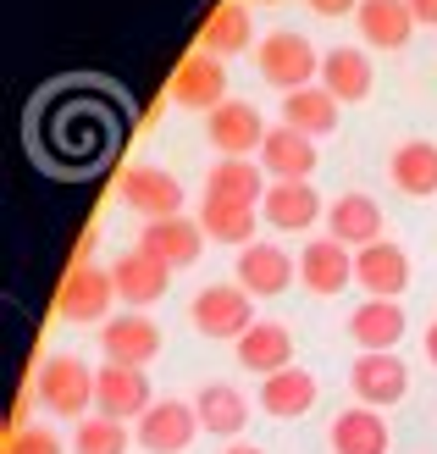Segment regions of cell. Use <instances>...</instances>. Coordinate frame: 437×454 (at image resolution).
<instances>
[{"label":"cell","mask_w":437,"mask_h":454,"mask_svg":"<svg viewBox=\"0 0 437 454\" xmlns=\"http://www.w3.org/2000/svg\"><path fill=\"white\" fill-rule=\"evenodd\" d=\"M150 377L139 372V366H105L95 372V416H105V421H144V411H150Z\"/></svg>","instance_id":"7"},{"label":"cell","mask_w":437,"mask_h":454,"mask_svg":"<svg viewBox=\"0 0 437 454\" xmlns=\"http://www.w3.org/2000/svg\"><path fill=\"white\" fill-rule=\"evenodd\" d=\"M222 454H266V449H255V443H227Z\"/></svg>","instance_id":"38"},{"label":"cell","mask_w":437,"mask_h":454,"mask_svg":"<svg viewBox=\"0 0 437 454\" xmlns=\"http://www.w3.org/2000/svg\"><path fill=\"white\" fill-rule=\"evenodd\" d=\"M73 454H128V421H105V416L78 421Z\"/></svg>","instance_id":"33"},{"label":"cell","mask_w":437,"mask_h":454,"mask_svg":"<svg viewBox=\"0 0 437 454\" xmlns=\"http://www.w3.org/2000/svg\"><path fill=\"white\" fill-rule=\"evenodd\" d=\"M387 449H394V433H387L382 411L355 404L332 421V454H387Z\"/></svg>","instance_id":"27"},{"label":"cell","mask_w":437,"mask_h":454,"mask_svg":"<svg viewBox=\"0 0 437 454\" xmlns=\"http://www.w3.org/2000/svg\"><path fill=\"white\" fill-rule=\"evenodd\" d=\"M266 133H271L266 117L249 100H227V106H216L211 117H205V139H211V150L222 161H249V155H261Z\"/></svg>","instance_id":"4"},{"label":"cell","mask_w":437,"mask_h":454,"mask_svg":"<svg viewBox=\"0 0 437 454\" xmlns=\"http://www.w3.org/2000/svg\"><path fill=\"white\" fill-rule=\"evenodd\" d=\"M266 172L261 161H216L211 172H205V194L211 200H238V206H261L266 200Z\"/></svg>","instance_id":"32"},{"label":"cell","mask_w":437,"mask_h":454,"mask_svg":"<svg viewBox=\"0 0 437 454\" xmlns=\"http://www.w3.org/2000/svg\"><path fill=\"white\" fill-rule=\"evenodd\" d=\"M139 249L155 261H167L172 271L177 266H194L199 261V249H205V227L189 222V216H160V222H144V233H139Z\"/></svg>","instance_id":"15"},{"label":"cell","mask_w":437,"mask_h":454,"mask_svg":"<svg viewBox=\"0 0 437 454\" xmlns=\"http://www.w3.org/2000/svg\"><path fill=\"white\" fill-rule=\"evenodd\" d=\"M355 22H360V39L377 44V51H404L410 34L421 28L416 12H410V0H360Z\"/></svg>","instance_id":"18"},{"label":"cell","mask_w":437,"mask_h":454,"mask_svg":"<svg viewBox=\"0 0 437 454\" xmlns=\"http://www.w3.org/2000/svg\"><path fill=\"white\" fill-rule=\"evenodd\" d=\"M299 283L310 294H343L355 283V255L338 239H316L299 249Z\"/></svg>","instance_id":"17"},{"label":"cell","mask_w":437,"mask_h":454,"mask_svg":"<svg viewBox=\"0 0 437 454\" xmlns=\"http://www.w3.org/2000/svg\"><path fill=\"white\" fill-rule=\"evenodd\" d=\"M233 278L249 300H271V294H283L293 283V255L283 244H249V249H238Z\"/></svg>","instance_id":"12"},{"label":"cell","mask_w":437,"mask_h":454,"mask_svg":"<svg viewBox=\"0 0 437 454\" xmlns=\"http://www.w3.org/2000/svg\"><path fill=\"white\" fill-rule=\"evenodd\" d=\"M349 388H355V399L365 411H387V404H399L410 394V372H404V360L394 349L387 355H360L349 366Z\"/></svg>","instance_id":"8"},{"label":"cell","mask_w":437,"mask_h":454,"mask_svg":"<svg viewBox=\"0 0 437 454\" xmlns=\"http://www.w3.org/2000/svg\"><path fill=\"white\" fill-rule=\"evenodd\" d=\"M255 67H261V78H266L271 89H283V95L321 83V51H316L305 34H293V28L266 34V39L255 44Z\"/></svg>","instance_id":"2"},{"label":"cell","mask_w":437,"mask_h":454,"mask_svg":"<svg viewBox=\"0 0 437 454\" xmlns=\"http://www.w3.org/2000/svg\"><path fill=\"white\" fill-rule=\"evenodd\" d=\"M338 117H343V111H338V100H332L321 83L283 95V122H288L293 133H305V139H321V133H338Z\"/></svg>","instance_id":"29"},{"label":"cell","mask_w":437,"mask_h":454,"mask_svg":"<svg viewBox=\"0 0 437 454\" xmlns=\"http://www.w3.org/2000/svg\"><path fill=\"white\" fill-rule=\"evenodd\" d=\"M111 283H117V300L155 305L160 294H167V283H172V266L144 255V249H128V255H117V266H111Z\"/></svg>","instance_id":"21"},{"label":"cell","mask_w":437,"mask_h":454,"mask_svg":"<svg viewBox=\"0 0 437 454\" xmlns=\"http://www.w3.org/2000/svg\"><path fill=\"white\" fill-rule=\"evenodd\" d=\"M355 283L371 294V300H399L410 288V255L387 239L365 244V249H355Z\"/></svg>","instance_id":"13"},{"label":"cell","mask_w":437,"mask_h":454,"mask_svg":"<svg viewBox=\"0 0 437 454\" xmlns=\"http://www.w3.org/2000/svg\"><path fill=\"white\" fill-rule=\"evenodd\" d=\"M6 454H61V438L51 427H12Z\"/></svg>","instance_id":"34"},{"label":"cell","mask_w":437,"mask_h":454,"mask_svg":"<svg viewBox=\"0 0 437 454\" xmlns=\"http://www.w3.org/2000/svg\"><path fill=\"white\" fill-rule=\"evenodd\" d=\"M34 399L61 421H83V411L95 404V372L78 355H51V360H39Z\"/></svg>","instance_id":"3"},{"label":"cell","mask_w":437,"mask_h":454,"mask_svg":"<svg viewBox=\"0 0 437 454\" xmlns=\"http://www.w3.org/2000/svg\"><path fill=\"white\" fill-rule=\"evenodd\" d=\"M426 360H432V366H437V322L426 327Z\"/></svg>","instance_id":"37"},{"label":"cell","mask_w":437,"mask_h":454,"mask_svg":"<svg viewBox=\"0 0 437 454\" xmlns=\"http://www.w3.org/2000/svg\"><path fill=\"white\" fill-rule=\"evenodd\" d=\"M316 139H305V133H293L288 122L283 128H271L266 133V145H261V172L271 177V184H310V172H316Z\"/></svg>","instance_id":"11"},{"label":"cell","mask_w":437,"mask_h":454,"mask_svg":"<svg viewBox=\"0 0 437 454\" xmlns=\"http://www.w3.org/2000/svg\"><path fill=\"white\" fill-rule=\"evenodd\" d=\"M327 227L332 233L327 239H338L343 249H365V244H382V206L371 194H343V200H332L327 206Z\"/></svg>","instance_id":"23"},{"label":"cell","mask_w":437,"mask_h":454,"mask_svg":"<svg viewBox=\"0 0 437 454\" xmlns=\"http://www.w3.org/2000/svg\"><path fill=\"white\" fill-rule=\"evenodd\" d=\"M321 89H327L338 106H355V100L371 95V61H365V51L332 44V51L321 56Z\"/></svg>","instance_id":"25"},{"label":"cell","mask_w":437,"mask_h":454,"mask_svg":"<svg viewBox=\"0 0 437 454\" xmlns=\"http://www.w3.org/2000/svg\"><path fill=\"white\" fill-rule=\"evenodd\" d=\"M194 433H199V411H194V404L160 399V404H150L144 421H139V449H150V454H183V449L194 443Z\"/></svg>","instance_id":"10"},{"label":"cell","mask_w":437,"mask_h":454,"mask_svg":"<svg viewBox=\"0 0 437 454\" xmlns=\"http://www.w3.org/2000/svg\"><path fill=\"white\" fill-rule=\"evenodd\" d=\"M172 100H177L183 111H205V117H211L216 106H227V67H222L216 56L194 51V56L172 73Z\"/></svg>","instance_id":"9"},{"label":"cell","mask_w":437,"mask_h":454,"mask_svg":"<svg viewBox=\"0 0 437 454\" xmlns=\"http://www.w3.org/2000/svg\"><path fill=\"white\" fill-rule=\"evenodd\" d=\"M117 194H122V206H133L144 222H160V216H183V184L172 172H160L150 161H133L122 167L117 177Z\"/></svg>","instance_id":"5"},{"label":"cell","mask_w":437,"mask_h":454,"mask_svg":"<svg viewBox=\"0 0 437 454\" xmlns=\"http://www.w3.org/2000/svg\"><path fill=\"white\" fill-rule=\"evenodd\" d=\"M111 300H117L111 271L73 266V271H66V283H61V294H56V310L66 316V322H100V316L111 310Z\"/></svg>","instance_id":"14"},{"label":"cell","mask_w":437,"mask_h":454,"mask_svg":"<svg viewBox=\"0 0 437 454\" xmlns=\"http://www.w3.org/2000/svg\"><path fill=\"white\" fill-rule=\"evenodd\" d=\"M128 139L122 100L105 95L100 83H66L44 95L34 111V150L39 161L61 177H89L100 172Z\"/></svg>","instance_id":"1"},{"label":"cell","mask_w":437,"mask_h":454,"mask_svg":"<svg viewBox=\"0 0 437 454\" xmlns=\"http://www.w3.org/2000/svg\"><path fill=\"white\" fill-rule=\"evenodd\" d=\"M410 12H416V22H426V28H437V0H410Z\"/></svg>","instance_id":"36"},{"label":"cell","mask_w":437,"mask_h":454,"mask_svg":"<svg viewBox=\"0 0 437 454\" xmlns=\"http://www.w3.org/2000/svg\"><path fill=\"white\" fill-rule=\"evenodd\" d=\"M387 177H394L399 194L432 200L437 194V145L432 139H404L394 155H387Z\"/></svg>","instance_id":"26"},{"label":"cell","mask_w":437,"mask_h":454,"mask_svg":"<svg viewBox=\"0 0 437 454\" xmlns=\"http://www.w3.org/2000/svg\"><path fill=\"white\" fill-rule=\"evenodd\" d=\"M238 366L255 372L261 382L277 377V372H288L293 366V333L283 322H255V327L238 338Z\"/></svg>","instance_id":"19"},{"label":"cell","mask_w":437,"mask_h":454,"mask_svg":"<svg viewBox=\"0 0 437 454\" xmlns=\"http://www.w3.org/2000/svg\"><path fill=\"white\" fill-rule=\"evenodd\" d=\"M255 44V22H249V0H222V6L205 17V28H199V51L205 56H238Z\"/></svg>","instance_id":"24"},{"label":"cell","mask_w":437,"mask_h":454,"mask_svg":"<svg viewBox=\"0 0 437 454\" xmlns=\"http://www.w3.org/2000/svg\"><path fill=\"white\" fill-rule=\"evenodd\" d=\"M255 222H261L255 206H238V200H211V194L199 200V227H205V239H216V244L249 249V244H255Z\"/></svg>","instance_id":"30"},{"label":"cell","mask_w":437,"mask_h":454,"mask_svg":"<svg viewBox=\"0 0 437 454\" xmlns=\"http://www.w3.org/2000/svg\"><path fill=\"white\" fill-rule=\"evenodd\" d=\"M100 349L111 366H150V360L160 355V327L144 322V316H117V322L100 327Z\"/></svg>","instance_id":"16"},{"label":"cell","mask_w":437,"mask_h":454,"mask_svg":"<svg viewBox=\"0 0 437 454\" xmlns=\"http://www.w3.org/2000/svg\"><path fill=\"white\" fill-rule=\"evenodd\" d=\"M249 6H277V0H249Z\"/></svg>","instance_id":"39"},{"label":"cell","mask_w":437,"mask_h":454,"mask_svg":"<svg viewBox=\"0 0 437 454\" xmlns=\"http://www.w3.org/2000/svg\"><path fill=\"white\" fill-rule=\"evenodd\" d=\"M261 216L283 233H305V227L321 216V194L310 184H271L266 200H261Z\"/></svg>","instance_id":"28"},{"label":"cell","mask_w":437,"mask_h":454,"mask_svg":"<svg viewBox=\"0 0 437 454\" xmlns=\"http://www.w3.org/2000/svg\"><path fill=\"white\" fill-rule=\"evenodd\" d=\"M305 6L316 17H349V12H360V0H305Z\"/></svg>","instance_id":"35"},{"label":"cell","mask_w":437,"mask_h":454,"mask_svg":"<svg viewBox=\"0 0 437 454\" xmlns=\"http://www.w3.org/2000/svg\"><path fill=\"white\" fill-rule=\"evenodd\" d=\"M189 316H194V327L205 333V338H238L255 327V310H249V294L238 288V283H211V288H199L194 294V305H189Z\"/></svg>","instance_id":"6"},{"label":"cell","mask_w":437,"mask_h":454,"mask_svg":"<svg viewBox=\"0 0 437 454\" xmlns=\"http://www.w3.org/2000/svg\"><path fill=\"white\" fill-rule=\"evenodd\" d=\"M316 399H321V388H316V377H310L305 366H288V372H277V377L261 382V411H266L271 421H299V416H310Z\"/></svg>","instance_id":"22"},{"label":"cell","mask_w":437,"mask_h":454,"mask_svg":"<svg viewBox=\"0 0 437 454\" xmlns=\"http://www.w3.org/2000/svg\"><path fill=\"white\" fill-rule=\"evenodd\" d=\"M194 411H199V427L216 433V438H238L244 421H249V404H244V394L233 388V382H205Z\"/></svg>","instance_id":"31"},{"label":"cell","mask_w":437,"mask_h":454,"mask_svg":"<svg viewBox=\"0 0 437 454\" xmlns=\"http://www.w3.org/2000/svg\"><path fill=\"white\" fill-rule=\"evenodd\" d=\"M404 305L399 300H365L355 316H349V338L360 344V355H387V349H399V338H404Z\"/></svg>","instance_id":"20"}]
</instances>
